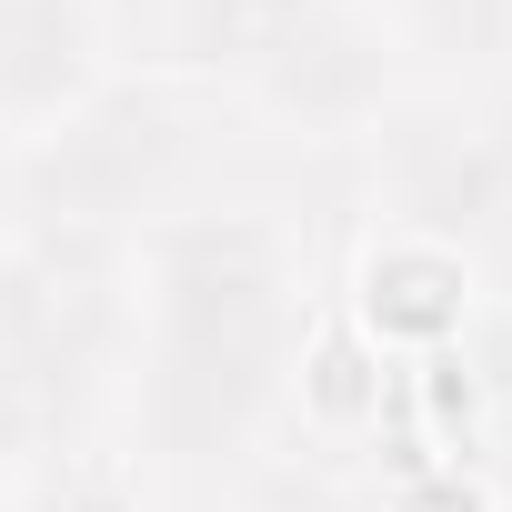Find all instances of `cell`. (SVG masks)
<instances>
[{
	"label": "cell",
	"instance_id": "cell-9",
	"mask_svg": "<svg viewBox=\"0 0 512 512\" xmlns=\"http://www.w3.org/2000/svg\"><path fill=\"white\" fill-rule=\"evenodd\" d=\"M372 512H492V482L482 472H462V452H422Z\"/></svg>",
	"mask_w": 512,
	"mask_h": 512
},
{
	"label": "cell",
	"instance_id": "cell-5",
	"mask_svg": "<svg viewBox=\"0 0 512 512\" xmlns=\"http://www.w3.org/2000/svg\"><path fill=\"white\" fill-rule=\"evenodd\" d=\"M111 81V0H0V151L41 141Z\"/></svg>",
	"mask_w": 512,
	"mask_h": 512
},
{
	"label": "cell",
	"instance_id": "cell-8",
	"mask_svg": "<svg viewBox=\"0 0 512 512\" xmlns=\"http://www.w3.org/2000/svg\"><path fill=\"white\" fill-rule=\"evenodd\" d=\"M282 21V0H161L151 31H161V71L191 91H231L241 61L262 51V31Z\"/></svg>",
	"mask_w": 512,
	"mask_h": 512
},
{
	"label": "cell",
	"instance_id": "cell-3",
	"mask_svg": "<svg viewBox=\"0 0 512 512\" xmlns=\"http://www.w3.org/2000/svg\"><path fill=\"white\" fill-rule=\"evenodd\" d=\"M412 91L402 51L382 41V21L362 0H282V21L262 31V51L241 61V81L221 91L241 121H262L282 141H372V121Z\"/></svg>",
	"mask_w": 512,
	"mask_h": 512
},
{
	"label": "cell",
	"instance_id": "cell-1",
	"mask_svg": "<svg viewBox=\"0 0 512 512\" xmlns=\"http://www.w3.org/2000/svg\"><path fill=\"white\" fill-rule=\"evenodd\" d=\"M312 352L302 231L262 201H181L131 241V362L111 422L151 472H231L272 442Z\"/></svg>",
	"mask_w": 512,
	"mask_h": 512
},
{
	"label": "cell",
	"instance_id": "cell-10",
	"mask_svg": "<svg viewBox=\"0 0 512 512\" xmlns=\"http://www.w3.org/2000/svg\"><path fill=\"white\" fill-rule=\"evenodd\" d=\"M11 221H21V201H11V171H0V241H11Z\"/></svg>",
	"mask_w": 512,
	"mask_h": 512
},
{
	"label": "cell",
	"instance_id": "cell-6",
	"mask_svg": "<svg viewBox=\"0 0 512 512\" xmlns=\"http://www.w3.org/2000/svg\"><path fill=\"white\" fill-rule=\"evenodd\" d=\"M422 91H492L512 81V0H362Z\"/></svg>",
	"mask_w": 512,
	"mask_h": 512
},
{
	"label": "cell",
	"instance_id": "cell-7",
	"mask_svg": "<svg viewBox=\"0 0 512 512\" xmlns=\"http://www.w3.org/2000/svg\"><path fill=\"white\" fill-rule=\"evenodd\" d=\"M0 512H151V462L131 452L121 422H81L11 462Z\"/></svg>",
	"mask_w": 512,
	"mask_h": 512
},
{
	"label": "cell",
	"instance_id": "cell-2",
	"mask_svg": "<svg viewBox=\"0 0 512 512\" xmlns=\"http://www.w3.org/2000/svg\"><path fill=\"white\" fill-rule=\"evenodd\" d=\"M201 101H211V91H191V81H171V71H141V81L111 71L71 121H51V131L21 141V151H0L21 221L141 241L151 221H171L181 201H201V171H211Z\"/></svg>",
	"mask_w": 512,
	"mask_h": 512
},
{
	"label": "cell",
	"instance_id": "cell-4",
	"mask_svg": "<svg viewBox=\"0 0 512 512\" xmlns=\"http://www.w3.org/2000/svg\"><path fill=\"white\" fill-rule=\"evenodd\" d=\"M472 322H482V272L462 262V251L372 221L362 262H352V332H362L382 362H432V352H452Z\"/></svg>",
	"mask_w": 512,
	"mask_h": 512
}]
</instances>
